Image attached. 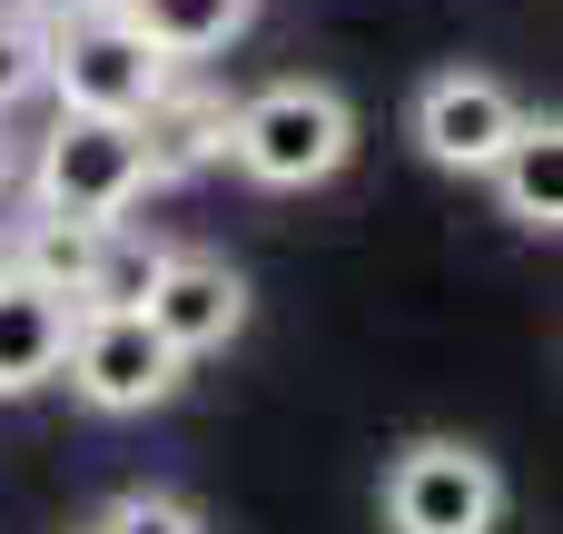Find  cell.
Listing matches in <instances>:
<instances>
[{
  "instance_id": "obj_9",
  "label": "cell",
  "mask_w": 563,
  "mask_h": 534,
  "mask_svg": "<svg viewBox=\"0 0 563 534\" xmlns=\"http://www.w3.org/2000/svg\"><path fill=\"white\" fill-rule=\"evenodd\" d=\"M139 149H148V188H168V178H198L208 159H228V99H208V89H158L148 109H139Z\"/></svg>"
},
{
  "instance_id": "obj_11",
  "label": "cell",
  "mask_w": 563,
  "mask_h": 534,
  "mask_svg": "<svg viewBox=\"0 0 563 534\" xmlns=\"http://www.w3.org/2000/svg\"><path fill=\"white\" fill-rule=\"evenodd\" d=\"M158 59H208V50H228L238 30H247V10L257 0H109Z\"/></svg>"
},
{
  "instance_id": "obj_4",
  "label": "cell",
  "mask_w": 563,
  "mask_h": 534,
  "mask_svg": "<svg viewBox=\"0 0 563 534\" xmlns=\"http://www.w3.org/2000/svg\"><path fill=\"white\" fill-rule=\"evenodd\" d=\"M69 386L99 406V416H139V406H168L178 396V377H188V357L139 317V307H79L69 317Z\"/></svg>"
},
{
  "instance_id": "obj_2",
  "label": "cell",
  "mask_w": 563,
  "mask_h": 534,
  "mask_svg": "<svg viewBox=\"0 0 563 534\" xmlns=\"http://www.w3.org/2000/svg\"><path fill=\"white\" fill-rule=\"evenodd\" d=\"M168 69H178V59H158L109 0L79 10V20H59V30H49V59H40V79L59 89V109H79V119H139V109L168 89Z\"/></svg>"
},
{
  "instance_id": "obj_1",
  "label": "cell",
  "mask_w": 563,
  "mask_h": 534,
  "mask_svg": "<svg viewBox=\"0 0 563 534\" xmlns=\"http://www.w3.org/2000/svg\"><path fill=\"white\" fill-rule=\"evenodd\" d=\"M228 159L257 188H327L356 159V109L327 79H267L257 99L228 109Z\"/></svg>"
},
{
  "instance_id": "obj_14",
  "label": "cell",
  "mask_w": 563,
  "mask_h": 534,
  "mask_svg": "<svg viewBox=\"0 0 563 534\" xmlns=\"http://www.w3.org/2000/svg\"><path fill=\"white\" fill-rule=\"evenodd\" d=\"M99 534H198V515H188L178 495H119V505L99 515Z\"/></svg>"
},
{
  "instance_id": "obj_5",
  "label": "cell",
  "mask_w": 563,
  "mask_h": 534,
  "mask_svg": "<svg viewBox=\"0 0 563 534\" xmlns=\"http://www.w3.org/2000/svg\"><path fill=\"white\" fill-rule=\"evenodd\" d=\"M495 515H505V476L465 436H416L386 466V525L396 534H495Z\"/></svg>"
},
{
  "instance_id": "obj_16",
  "label": "cell",
  "mask_w": 563,
  "mask_h": 534,
  "mask_svg": "<svg viewBox=\"0 0 563 534\" xmlns=\"http://www.w3.org/2000/svg\"><path fill=\"white\" fill-rule=\"evenodd\" d=\"M0 198H10V139H0Z\"/></svg>"
},
{
  "instance_id": "obj_12",
  "label": "cell",
  "mask_w": 563,
  "mask_h": 534,
  "mask_svg": "<svg viewBox=\"0 0 563 534\" xmlns=\"http://www.w3.org/2000/svg\"><path fill=\"white\" fill-rule=\"evenodd\" d=\"M10 268H20V277H40V287H59V297H89L99 228H89V218H59V208H40V218L10 238Z\"/></svg>"
},
{
  "instance_id": "obj_6",
  "label": "cell",
  "mask_w": 563,
  "mask_h": 534,
  "mask_svg": "<svg viewBox=\"0 0 563 534\" xmlns=\"http://www.w3.org/2000/svg\"><path fill=\"white\" fill-rule=\"evenodd\" d=\"M139 317L198 367V357H218L238 327H247V277L228 268V258H158V277H148V297H139Z\"/></svg>"
},
{
  "instance_id": "obj_7",
  "label": "cell",
  "mask_w": 563,
  "mask_h": 534,
  "mask_svg": "<svg viewBox=\"0 0 563 534\" xmlns=\"http://www.w3.org/2000/svg\"><path fill=\"white\" fill-rule=\"evenodd\" d=\"M515 119H525L515 89L485 79V69H445V79L416 89V149L435 168H495V149L515 139Z\"/></svg>"
},
{
  "instance_id": "obj_13",
  "label": "cell",
  "mask_w": 563,
  "mask_h": 534,
  "mask_svg": "<svg viewBox=\"0 0 563 534\" xmlns=\"http://www.w3.org/2000/svg\"><path fill=\"white\" fill-rule=\"evenodd\" d=\"M40 59H49V30L20 20V10H0V109H10L20 89H40Z\"/></svg>"
},
{
  "instance_id": "obj_15",
  "label": "cell",
  "mask_w": 563,
  "mask_h": 534,
  "mask_svg": "<svg viewBox=\"0 0 563 534\" xmlns=\"http://www.w3.org/2000/svg\"><path fill=\"white\" fill-rule=\"evenodd\" d=\"M20 20H40V30H59V20H79V10H99V0H10Z\"/></svg>"
},
{
  "instance_id": "obj_10",
  "label": "cell",
  "mask_w": 563,
  "mask_h": 534,
  "mask_svg": "<svg viewBox=\"0 0 563 534\" xmlns=\"http://www.w3.org/2000/svg\"><path fill=\"white\" fill-rule=\"evenodd\" d=\"M485 178H495V198H505L515 228L554 238L563 228V129H554V109H544V119H515V139L495 149Z\"/></svg>"
},
{
  "instance_id": "obj_8",
  "label": "cell",
  "mask_w": 563,
  "mask_h": 534,
  "mask_svg": "<svg viewBox=\"0 0 563 534\" xmlns=\"http://www.w3.org/2000/svg\"><path fill=\"white\" fill-rule=\"evenodd\" d=\"M69 317H79V297H59V287L0 268V396H30V386L59 377V357H69Z\"/></svg>"
},
{
  "instance_id": "obj_3",
  "label": "cell",
  "mask_w": 563,
  "mask_h": 534,
  "mask_svg": "<svg viewBox=\"0 0 563 534\" xmlns=\"http://www.w3.org/2000/svg\"><path fill=\"white\" fill-rule=\"evenodd\" d=\"M30 188H40V208L89 218V228L129 218V208L148 198V149H139V119H79V109H59V129L40 139Z\"/></svg>"
}]
</instances>
